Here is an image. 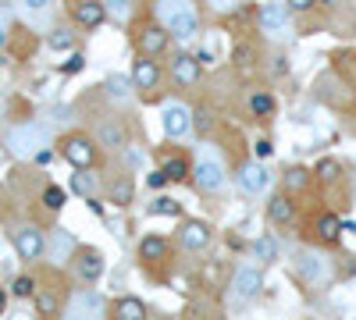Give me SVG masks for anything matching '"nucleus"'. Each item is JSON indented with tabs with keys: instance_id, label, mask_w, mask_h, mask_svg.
<instances>
[{
	"instance_id": "obj_7",
	"label": "nucleus",
	"mask_w": 356,
	"mask_h": 320,
	"mask_svg": "<svg viewBox=\"0 0 356 320\" xmlns=\"http://www.w3.org/2000/svg\"><path fill=\"white\" fill-rule=\"evenodd\" d=\"M260 28H264L267 36H275V40L289 36V4H278V0L264 4V11H260Z\"/></svg>"
},
{
	"instance_id": "obj_30",
	"label": "nucleus",
	"mask_w": 356,
	"mask_h": 320,
	"mask_svg": "<svg viewBox=\"0 0 356 320\" xmlns=\"http://www.w3.org/2000/svg\"><path fill=\"white\" fill-rule=\"evenodd\" d=\"M339 231H342V221L332 217V214H324V217L317 221V235H321L324 242H335V239H339Z\"/></svg>"
},
{
	"instance_id": "obj_41",
	"label": "nucleus",
	"mask_w": 356,
	"mask_h": 320,
	"mask_svg": "<svg viewBox=\"0 0 356 320\" xmlns=\"http://www.w3.org/2000/svg\"><path fill=\"white\" fill-rule=\"evenodd\" d=\"M8 33H11V18H8V11H0V50L8 47Z\"/></svg>"
},
{
	"instance_id": "obj_42",
	"label": "nucleus",
	"mask_w": 356,
	"mask_h": 320,
	"mask_svg": "<svg viewBox=\"0 0 356 320\" xmlns=\"http://www.w3.org/2000/svg\"><path fill=\"white\" fill-rule=\"evenodd\" d=\"M235 61H239V65H253V50L250 47H235Z\"/></svg>"
},
{
	"instance_id": "obj_24",
	"label": "nucleus",
	"mask_w": 356,
	"mask_h": 320,
	"mask_svg": "<svg viewBox=\"0 0 356 320\" xmlns=\"http://www.w3.org/2000/svg\"><path fill=\"white\" fill-rule=\"evenodd\" d=\"M139 256L146 260V264H157V260L168 256V242H164L161 235H146V239L139 242Z\"/></svg>"
},
{
	"instance_id": "obj_29",
	"label": "nucleus",
	"mask_w": 356,
	"mask_h": 320,
	"mask_svg": "<svg viewBox=\"0 0 356 320\" xmlns=\"http://www.w3.org/2000/svg\"><path fill=\"white\" fill-rule=\"evenodd\" d=\"M317 178H321V182H328V185L339 182V178H342V164H339L335 157H324V160L317 164Z\"/></svg>"
},
{
	"instance_id": "obj_13",
	"label": "nucleus",
	"mask_w": 356,
	"mask_h": 320,
	"mask_svg": "<svg viewBox=\"0 0 356 320\" xmlns=\"http://www.w3.org/2000/svg\"><path fill=\"white\" fill-rule=\"evenodd\" d=\"M239 185L246 192H264L267 185H271V174H267L264 160H250V164L239 167Z\"/></svg>"
},
{
	"instance_id": "obj_47",
	"label": "nucleus",
	"mask_w": 356,
	"mask_h": 320,
	"mask_svg": "<svg viewBox=\"0 0 356 320\" xmlns=\"http://www.w3.org/2000/svg\"><path fill=\"white\" fill-rule=\"evenodd\" d=\"M324 4H328V8H342V4H346V0H324Z\"/></svg>"
},
{
	"instance_id": "obj_27",
	"label": "nucleus",
	"mask_w": 356,
	"mask_h": 320,
	"mask_svg": "<svg viewBox=\"0 0 356 320\" xmlns=\"http://www.w3.org/2000/svg\"><path fill=\"white\" fill-rule=\"evenodd\" d=\"M253 253H257V260H264V264H275V260H278V242L271 235H260L253 242Z\"/></svg>"
},
{
	"instance_id": "obj_12",
	"label": "nucleus",
	"mask_w": 356,
	"mask_h": 320,
	"mask_svg": "<svg viewBox=\"0 0 356 320\" xmlns=\"http://www.w3.org/2000/svg\"><path fill=\"white\" fill-rule=\"evenodd\" d=\"M75 274H79V281H86V285L100 281V274H104V256H100L97 249H82V253L75 256Z\"/></svg>"
},
{
	"instance_id": "obj_14",
	"label": "nucleus",
	"mask_w": 356,
	"mask_h": 320,
	"mask_svg": "<svg viewBox=\"0 0 356 320\" xmlns=\"http://www.w3.org/2000/svg\"><path fill=\"white\" fill-rule=\"evenodd\" d=\"M65 313H68V317H86V313H89V317H100V313H104V299H100L97 292H79V296L65 306Z\"/></svg>"
},
{
	"instance_id": "obj_5",
	"label": "nucleus",
	"mask_w": 356,
	"mask_h": 320,
	"mask_svg": "<svg viewBox=\"0 0 356 320\" xmlns=\"http://www.w3.org/2000/svg\"><path fill=\"white\" fill-rule=\"evenodd\" d=\"M61 157L72 167H93L97 164V146H93V139H86V135H65L61 139Z\"/></svg>"
},
{
	"instance_id": "obj_23",
	"label": "nucleus",
	"mask_w": 356,
	"mask_h": 320,
	"mask_svg": "<svg viewBox=\"0 0 356 320\" xmlns=\"http://www.w3.org/2000/svg\"><path fill=\"white\" fill-rule=\"evenodd\" d=\"M246 107H250L253 118H271V114H275V96L267 93V90H253L250 100H246Z\"/></svg>"
},
{
	"instance_id": "obj_20",
	"label": "nucleus",
	"mask_w": 356,
	"mask_h": 320,
	"mask_svg": "<svg viewBox=\"0 0 356 320\" xmlns=\"http://www.w3.org/2000/svg\"><path fill=\"white\" fill-rule=\"evenodd\" d=\"M104 90H107V96H111L114 103H129V100L136 96V82L125 78V75H111V78L104 82Z\"/></svg>"
},
{
	"instance_id": "obj_2",
	"label": "nucleus",
	"mask_w": 356,
	"mask_h": 320,
	"mask_svg": "<svg viewBox=\"0 0 356 320\" xmlns=\"http://www.w3.org/2000/svg\"><path fill=\"white\" fill-rule=\"evenodd\" d=\"M292 267H296V274H300L310 288H321V285L332 281V264H328V256H321L317 249H296Z\"/></svg>"
},
{
	"instance_id": "obj_39",
	"label": "nucleus",
	"mask_w": 356,
	"mask_h": 320,
	"mask_svg": "<svg viewBox=\"0 0 356 320\" xmlns=\"http://www.w3.org/2000/svg\"><path fill=\"white\" fill-rule=\"evenodd\" d=\"M275 153V146H271V139H257L253 142V157L257 160H267V157H271Z\"/></svg>"
},
{
	"instance_id": "obj_10",
	"label": "nucleus",
	"mask_w": 356,
	"mask_h": 320,
	"mask_svg": "<svg viewBox=\"0 0 356 320\" xmlns=\"http://www.w3.org/2000/svg\"><path fill=\"white\" fill-rule=\"evenodd\" d=\"M132 82H136V90H143V93H154L157 85H161V68H157V61L154 57H139V61L132 65Z\"/></svg>"
},
{
	"instance_id": "obj_40",
	"label": "nucleus",
	"mask_w": 356,
	"mask_h": 320,
	"mask_svg": "<svg viewBox=\"0 0 356 320\" xmlns=\"http://www.w3.org/2000/svg\"><path fill=\"white\" fill-rule=\"evenodd\" d=\"M171 178H168V174H164V167L161 171H150V174H146V185H150V189H164Z\"/></svg>"
},
{
	"instance_id": "obj_43",
	"label": "nucleus",
	"mask_w": 356,
	"mask_h": 320,
	"mask_svg": "<svg viewBox=\"0 0 356 320\" xmlns=\"http://www.w3.org/2000/svg\"><path fill=\"white\" fill-rule=\"evenodd\" d=\"M193 125H196L200 132H207V128H211V114H207V110H200V114H193Z\"/></svg>"
},
{
	"instance_id": "obj_9",
	"label": "nucleus",
	"mask_w": 356,
	"mask_h": 320,
	"mask_svg": "<svg viewBox=\"0 0 356 320\" xmlns=\"http://www.w3.org/2000/svg\"><path fill=\"white\" fill-rule=\"evenodd\" d=\"M260 288H264V274L257 267H239V271H235V278H232L235 299H257Z\"/></svg>"
},
{
	"instance_id": "obj_18",
	"label": "nucleus",
	"mask_w": 356,
	"mask_h": 320,
	"mask_svg": "<svg viewBox=\"0 0 356 320\" xmlns=\"http://www.w3.org/2000/svg\"><path fill=\"white\" fill-rule=\"evenodd\" d=\"M171 75H175V82H182V85H196L200 82V61L189 57V53H178L171 61Z\"/></svg>"
},
{
	"instance_id": "obj_11",
	"label": "nucleus",
	"mask_w": 356,
	"mask_h": 320,
	"mask_svg": "<svg viewBox=\"0 0 356 320\" xmlns=\"http://www.w3.org/2000/svg\"><path fill=\"white\" fill-rule=\"evenodd\" d=\"M178 242H182L186 249H193V253L207 249V246H211V224H203V221H186L182 231H178Z\"/></svg>"
},
{
	"instance_id": "obj_19",
	"label": "nucleus",
	"mask_w": 356,
	"mask_h": 320,
	"mask_svg": "<svg viewBox=\"0 0 356 320\" xmlns=\"http://www.w3.org/2000/svg\"><path fill=\"white\" fill-rule=\"evenodd\" d=\"M72 253H75V239L68 235V231L57 228L50 235V242H47V256L54 260V264H65V260H72Z\"/></svg>"
},
{
	"instance_id": "obj_4",
	"label": "nucleus",
	"mask_w": 356,
	"mask_h": 320,
	"mask_svg": "<svg viewBox=\"0 0 356 320\" xmlns=\"http://www.w3.org/2000/svg\"><path fill=\"white\" fill-rule=\"evenodd\" d=\"M196 185H200V192H221L225 189V164L214 157V153H203L200 160H196Z\"/></svg>"
},
{
	"instance_id": "obj_6",
	"label": "nucleus",
	"mask_w": 356,
	"mask_h": 320,
	"mask_svg": "<svg viewBox=\"0 0 356 320\" xmlns=\"http://www.w3.org/2000/svg\"><path fill=\"white\" fill-rule=\"evenodd\" d=\"M161 125H164L168 139H186L193 132V110L186 103H168L161 110Z\"/></svg>"
},
{
	"instance_id": "obj_44",
	"label": "nucleus",
	"mask_w": 356,
	"mask_h": 320,
	"mask_svg": "<svg viewBox=\"0 0 356 320\" xmlns=\"http://www.w3.org/2000/svg\"><path fill=\"white\" fill-rule=\"evenodd\" d=\"M285 4H289L292 11H310V8L317 4V0H285Z\"/></svg>"
},
{
	"instance_id": "obj_26",
	"label": "nucleus",
	"mask_w": 356,
	"mask_h": 320,
	"mask_svg": "<svg viewBox=\"0 0 356 320\" xmlns=\"http://www.w3.org/2000/svg\"><path fill=\"white\" fill-rule=\"evenodd\" d=\"M47 43H50V50L65 53V50H72V47H75V33H72V28H50Z\"/></svg>"
},
{
	"instance_id": "obj_33",
	"label": "nucleus",
	"mask_w": 356,
	"mask_h": 320,
	"mask_svg": "<svg viewBox=\"0 0 356 320\" xmlns=\"http://www.w3.org/2000/svg\"><path fill=\"white\" fill-rule=\"evenodd\" d=\"M307 182H310V174H307L303 167H289V171H285V189H289V192H303Z\"/></svg>"
},
{
	"instance_id": "obj_34",
	"label": "nucleus",
	"mask_w": 356,
	"mask_h": 320,
	"mask_svg": "<svg viewBox=\"0 0 356 320\" xmlns=\"http://www.w3.org/2000/svg\"><path fill=\"white\" fill-rule=\"evenodd\" d=\"M186 4H189V0H157V15H161V22L168 25V22L178 15V11L186 8Z\"/></svg>"
},
{
	"instance_id": "obj_8",
	"label": "nucleus",
	"mask_w": 356,
	"mask_h": 320,
	"mask_svg": "<svg viewBox=\"0 0 356 320\" xmlns=\"http://www.w3.org/2000/svg\"><path fill=\"white\" fill-rule=\"evenodd\" d=\"M72 18L82 25V28H100L104 18H107V4L104 0H72Z\"/></svg>"
},
{
	"instance_id": "obj_15",
	"label": "nucleus",
	"mask_w": 356,
	"mask_h": 320,
	"mask_svg": "<svg viewBox=\"0 0 356 320\" xmlns=\"http://www.w3.org/2000/svg\"><path fill=\"white\" fill-rule=\"evenodd\" d=\"M168 28H171V33H175L178 40H193V36L200 33V18H196V11L186 4L182 11H178V15L168 22Z\"/></svg>"
},
{
	"instance_id": "obj_32",
	"label": "nucleus",
	"mask_w": 356,
	"mask_h": 320,
	"mask_svg": "<svg viewBox=\"0 0 356 320\" xmlns=\"http://www.w3.org/2000/svg\"><path fill=\"white\" fill-rule=\"evenodd\" d=\"M178 210H182V203L168 199V196H157V199L150 203V214H157V217H178Z\"/></svg>"
},
{
	"instance_id": "obj_16",
	"label": "nucleus",
	"mask_w": 356,
	"mask_h": 320,
	"mask_svg": "<svg viewBox=\"0 0 356 320\" xmlns=\"http://www.w3.org/2000/svg\"><path fill=\"white\" fill-rule=\"evenodd\" d=\"M168 33L171 28H161V25H150V28H143V36H139V50L146 57H157L168 50Z\"/></svg>"
},
{
	"instance_id": "obj_46",
	"label": "nucleus",
	"mask_w": 356,
	"mask_h": 320,
	"mask_svg": "<svg viewBox=\"0 0 356 320\" xmlns=\"http://www.w3.org/2000/svg\"><path fill=\"white\" fill-rule=\"evenodd\" d=\"M4 306H8V288H0V313H4Z\"/></svg>"
},
{
	"instance_id": "obj_37",
	"label": "nucleus",
	"mask_w": 356,
	"mask_h": 320,
	"mask_svg": "<svg viewBox=\"0 0 356 320\" xmlns=\"http://www.w3.org/2000/svg\"><path fill=\"white\" fill-rule=\"evenodd\" d=\"M25 15H47L54 8V0H18Z\"/></svg>"
},
{
	"instance_id": "obj_31",
	"label": "nucleus",
	"mask_w": 356,
	"mask_h": 320,
	"mask_svg": "<svg viewBox=\"0 0 356 320\" xmlns=\"http://www.w3.org/2000/svg\"><path fill=\"white\" fill-rule=\"evenodd\" d=\"M65 203H68V196H65L61 185H47V189H43V207H47L50 214H57V210L65 207Z\"/></svg>"
},
{
	"instance_id": "obj_45",
	"label": "nucleus",
	"mask_w": 356,
	"mask_h": 320,
	"mask_svg": "<svg viewBox=\"0 0 356 320\" xmlns=\"http://www.w3.org/2000/svg\"><path fill=\"white\" fill-rule=\"evenodd\" d=\"M289 65H285V57H271V75H285Z\"/></svg>"
},
{
	"instance_id": "obj_38",
	"label": "nucleus",
	"mask_w": 356,
	"mask_h": 320,
	"mask_svg": "<svg viewBox=\"0 0 356 320\" xmlns=\"http://www.w3.org/2000/svg\"><path fill=\"white\" fill-rule=\"evenodd\" d=\"M104 4H107V15H114V18L132 15V0H104Z\"/></svg>"
},
{
	"instance_id": "obj_21",
	"label": "nucleus",
	"mask_w": 356,
	"mask_h": 320,
	"mask_svg": "<svg viewBox=\"0 0 356 320\" xmlns=\"http://www.w3.org/2000/svg\"><path fill=\"white\" fill-rule=\"evenodd\" d=\"M97 189H100L97 174H89V167H75V174H72V192H79L82 199H93Z\"/></svg>"
},
{
	"instance_id": "obj_1",
	"label": "nucleus",
	"mask_w": 356,
	"mask_h": 320,
	"mask_svg": "<svg viewBox=\"0 0 356 320\" xmlns=\"http://www.w3.org/2000/svg\"><path fill=\"white\" fill-rule=\"evenodd\" d=\"M50 146V128L40 121H29V125H15L8 132V150L18 160H36L40 153H47Z\"/></svg>"
},
{
	"instance_id": "obj_17",
	"label": "nucleus",
	"mask_w": 356,
	"mask_h": 320,
	"mask_svg": "<svg viewBox=\"0 0 356 320\" xmlns=\"http://www.w3.org/2000/svg\"><path fill=\"white\" fill-rule=\"evenodd\" d=\"M97 142H100V146H107V150H122V146H125V128H122V121H118V118L100 121V125H97Z\"/></svg>"
},
{
	"instance_id": "obj_35",
	"label": "nucleus",
	"mask_w": 356,
	"mask_h": 320,
	"mask_svg": "<svg viewBox=\"0 0 356 320\" xmlns=\"http://www.w3.org/2000/svg\"><path fill=\"white\" fill-rule=\"evenodd\" d=\"M132 199V182L122 178L118 185H111V203H118V207H125V203Z\"/></svg>"
},
{
	"instance_id": "obj_28",
	"label": "nucleus",
	"mask_w": 356,
	"mask_h": 320,
	"mask_svg": "<svg viewBox=\"0 0 356 320\" xmlns=\"http://www.w3.org/2000/svg\"><path fill=\"white\" fill-rule=\"evenodd\" d=\"M36 288H40V285H36L33 274H22V278L11 281V296H15V299H33V296H36Z\"/></svg>"
},
{
	"instance_id": "obj_22",
	"label": "nucleus",
	"mask_w": 356,
	"mask_h": 320,
	"mask_svg": "<svg viewBox=\"0 0 356 320\" xmlns=\"http://www.w3.org/2000/svg\"><path fill=\"white\" fill-rule=\"evenodd\" d=\"M267 217H271L275 224H289L296 217V203L289 196H271V203H267Z\"/></svg>"
},
{
	"instance_id": "obj_3",
	"label": "nucleus",
	"mask_w": 356,
	"mask_h": 320,
	"mask_svg": "<svg viewBox=\"0 0 356 320\" xmlns=\"http://www.w3.org/2000/svg\"><path fill=\"white\" fill-rule=\"evenodd\" d=\"M11 242H15V253L25 260V264H36V260L47 256V235H43V228H36V224H15L11 228Z\"/></svg>"
},
{
	"instance_id": "obj_36",
	"label": "nucleus",
	"mask_w": 356,
	"mask_h": 320,
	"mask_svg": "<svg viewBox=\"0 0 356 320\" xmlns=\"http://www.w3.org/2000/svg\"><path fill=\"white\" fill-rule=\"evenodd\" d=\"M164 174H168L171 182H182L186 174H189V167H186V160H182V157H175V160H168V164H164Z\"/></svg>"
},
{
	"instance_id": "obj_25",
	"label": "nucleus",
	"mask_w": 356,
	"mask_h": 320,
	"mask_svg": "<svg viewBox=\"0 0 356 320\" xmlns=\"http://www.w3.org/2000/svg\"><path fill=\"white\" fill-rule=\"evenodd\" d=\"M114 313L122 317V320H143L146 317V303L136 299V296H122V299H118V306H114Z\"/></svg>"
}]
</instances>
